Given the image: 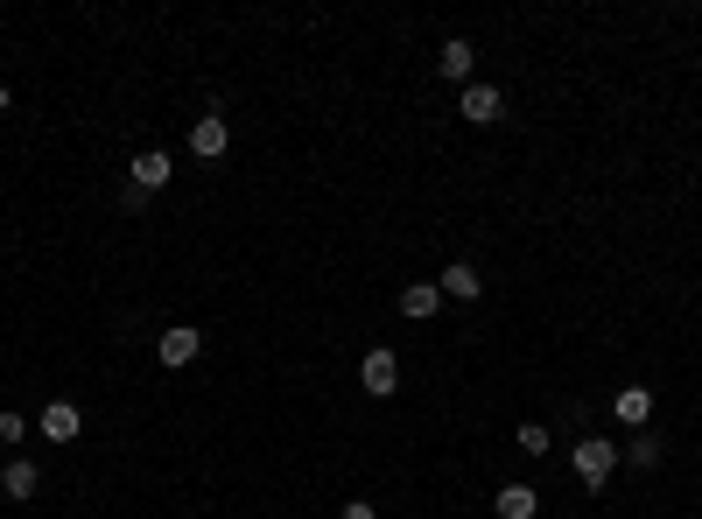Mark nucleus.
Here are the masks:
<instances>
[{
    "label": "nucleus",
    "mask_w": 702,
    "mask_h": 519,
    "mask_svg": "<svg viewBox=\"0 0 702 519\" xmlns=\"http://www.w3.org/2000/svg\"><path fill=\"white\" fill-rule=\"evenodd\" d=\"M569 464H576V485L583 491H604V485H612V471H618V442L612 435H583L576 450H569Z\"/></svg>",
    "instance_id": "nucleus-1"
},
{
    "label": "nucleus",
    "mask_w": 702,
    "mask_h": 519,
    "mask_svg": "<svg viewBox=\"0 0 702 519\" xmlns=\"http://www.w3.org/2000/svg\"><path fill=\"white\" fill-rule=\"evenodd\" d=\"M358 387H366L372 400H387V393H401V358L379 344V352H366V365H358Z\"/></svg>",
    "instance_id": "nucleus-2"
},
{
    "label": "nucleus",
    "mask_w": 702,
    "mask_h": 519,
    "mask_svg": "<svg viewBox=\"0 0 702 519\" xmlns=\"http://www.w3.org/2000/svg\"><path fill=\"white\" fill-rule=\"evenodd\" d=\"M35 429H43V442H78L85 435V408L78 400H50V408L35 414Z\"/></svg>",
    "instance_id": "nucleus-3"
},
{
    "label": "nucleus",
    "mask_w": 702,
    "mask_h": 519,
    "mask_svg": "<svg viewBox=\"0 0 702 519\" xmlns=\"http://www.w3.org/2000/svg\"><path fill=\"white\" fill-rule=\"evenodd\" d=\"M0 491H8L14 506H29V498L43 491V464H35V456H8V464H0Z\"/></svg>",
    "instance_id": "nucleus-4"
},
{
    "label": "nucleus",
    "mask_w": 702,
    "mask_h": 519,
    "mask_svg": "<svg viewBox=\"0 0 702 519\" xmlns=\"http://www.w3.org/2000/svg\"><path fill=\"white\" fill-rule=\"evenodd\" d=\"M169 176H176V162H169V155H162V148H141V155H134V162H127V183H134V190H141V197H155V190H162Z\"/></svg>",
    "instance_id": "nucleus-5"
},
{
    "label": "nucleus",
    "mask_w": 702,
    "mask_h": 519,
    "mask_svg": "<svg viewBox=\"0 0 702 519\" xmlns=\"http://www.w3.org/2000/svg\"><path fill=\"white\" fill-rule=\"evenodd\" d=\"M197 352H204V331H190V323H176V331H162V337H155V358L169 365V372H183V365L197 358Z\"/></svg>",
    "instance_id": "nucleus-6"
},
{
    "label": "nucleus",
    "mask_w": 702,
    "mask_h": 519,
    "mask_svg": "<svg viewBox=\"0 0 702 519\" xmlns=\"http://www.w3.org/2000/svg\"><path fill=\"white\" fill-rule=\"evenodd\" d=\"M435 288H443V302H478L485 295V274L471 260H450L443 274H435Z\"/></svg>",
    "instance_id": "nucleus-7"
},
{
    "label": "nucleus",
    "mask_w": 702,
    "mask_h": 519,
    "mask_svg": "<svg viewBox=\"0 0 702 519\" xmlns=\"http://www.w3.org/2000/svg\"><path fill=\"white\" fill-rule=\"evenodd\" d=\"M225 148H233V127H225V112H204L197 127H190V155H204V162H218Z\"/></svg>",
    "instance_id": "nucleus-8"
},
{
    "label": "nucleus",
    "mask_w": 702,
    "mask_h": 519,
    "mask_svg": "<svg viewBox=\"0 0 702 519\" xmlns=\"http://www.w3.org/2000/svg\"><path fill=\"white\" fill-rule=\"evenodd\" d=\"M435 71H443L450 85H471V71H478V50H471L464 35H450V43L435 50Z\"/></svg>",
    "instance_id": "nucleus-9"
},
{
    "label": "nucleus",
    "mask_w": 702,
    "mask_h": 519,
    "mask_svg": "<svg viewBox=\"0 0 702 519\" xmlns=\"http://www.w3.org/2000/svg\"><path fill=\"white\" fill-rule=\"evenodd\" d=\"M499 112H506V91L499 85H464V120L471 127H492Z\"/></svg>",
    "instance_id": "nucleus-10"
},
{
    "label": "nucleus",
    "mask_w": 702,
    "mask_h": 519,
    "mask_svg": "<svg viewBox=\"0 0 702 519\" xmlns=\"http://www.w3.org/2000/svg\"><path fill=\"white\" fill-rule=\"evenodd\" d=\"M612 421H625V429H647V421H654V393L647 387H625V393H612Z\"/></svg>",
    "instance_id": "nucleus-11"
},
{
    "label": "nucleus",
    "mask_w": 702,
    "mask_h": 519,
    "mask_svg": "<svg viewBox=\"0 0 702 519\" xmlns=\"http://www.w3.org/2000/svg\"><path fill=\"white\" fill-rule=\"evenodd\" d=\"M492 512H499V519H534L541 491L534 485H499V491H492Z\"/></svg>",
    "instance_id": "nucleus-12"
},
{
    "label": "nucleus",
    "mask_w": 702,
    "mask_h": 519,
    "mask_svg": "<svg viewBox=\"0 0 702 519\" xmlns=\"http://www.w3.org/2000/svg\"><path fill=\"white\" fill-rule=\"evenodd\" d=\"M435 310H443V288H435V281H408L401 288V316L408 323H429Z\"/></svg>",
    "instance_id": "nucleus-13"
},
{
    "label": "nucleus",
    "mask_w": 702,
    "mask_h": 519,
    "mask_svg": "<svg viewBox=\"0 0 702 519\" xmlns=\"http://www.w3.org/2000/svg\"><path fill=\"white\" fill-rule=\"evenodd\" d=\"M660 456H668V442H660L654 429H639V435H633V450H618V464H633V471H660Z\"/></svg>",
    "instance_id": "nucleus-14"
},
{
    "label": "nucleus",
    "mask_w": 702,
    "mask_h": 519,
    "mask_svg": "<svg viewBox=\"0 0 702 519\" xmlns=\"http://www.w3.org/2000/svg\"><path fill=\"white\" fill-rule=\"evenodd\" d=\"M0 442H8V450H22V442H29V414L22 408H0Z\"/></svg>",
    "instance_id": "nucleus-15"
},
{
    "label": "nucleus",
    "mask_w": 702,
    "mask_h": 519,
    "mask_svg": "<svg viewBox=\"0 0 702 519\" xmlns=\"http://www.w3.org/2000/svg\"><path fill=\"white\" fill-rule=\"evenodd\" d=\"M548 450H555V442H548L541 421H520V456H548Z\"/></svg>",
    "instance_id": "nucleus-16"
},
{
    "label": "nucleus",
    "mask_w": 702,
    "mask_h": 519,
    "mask_svg": "<svg viewBox=\"0 0 702 519\" xmlns=\"http://www.w3.org/2000/svg\"><path fill=\"white\" fill-rule=\"evenodd\" d=\"M337 519H379V506H366V498H352V506L337 512Z\"/></svg>",
    "instance_id": "nucleus-17"
},
{
    "label": "nucleus",
    "mask_w": 702,
    "mask_h": 519,
    "mask_svg": "<svg viewBox=\"0 0 702 519\" xmlns=\"http://www.w3.org/2000/svg\"><path fill=\"white\" fill-rule=\"evenodd\" d=\"M8 106H14V91H8V85H0V112H8Z\"/></svg>",
    "instance_id": "nucleus-18"
}]
</instances>
